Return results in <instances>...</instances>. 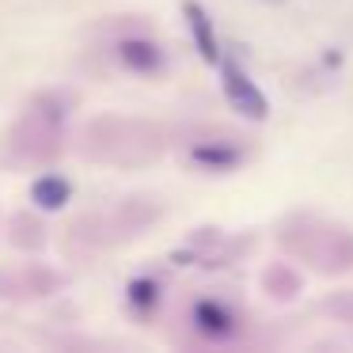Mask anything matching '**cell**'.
<instances>
[{"instance_id":"obj_1","label":"cell","mask_w":353,"mask_h":353,"mask_svg":"<svg viewBox=\"0 0 353 353\" xmlns=\"http://www.w3.org/2000/svg\"><path fill=\"white\" fill-rule=\"evenodd\" d=\"M61 137H65V99L42 95V99H34L31 107L23 110L16 133H8L12 160H19V163L50 160V156L61 148Z\"/></svg>"},{"instance_id":"obj_2","label":"cell","mask_w":353,"mask_h":353,"mask_svg":"<svg viewBox=\"0 0 353 353\" xmlns=\"http://www.w3.org/2000/svg\"><path fill=\"white\" fill-rule=\"evenodd\" d=\"M281 243L323 274L353 270V232L330 221H304V228H281Z\"/></svg>"},{"instance_id":"obj_3","label":"cell","mask_w":353,"mask_h":353,"mask_svg":"<svg viewBox=\"0 0 353 353\" xmlns=\"http://www.w3.org/2000/svg\"><path fill=\"white\" fill-rule=\"evenodd\" d=\"M216 69H221V88H224V99L232 103V110L243 114V118L262 122V118L270 114V99H266V92L247 77V69L239 65V57L236 54H224Z\"/></svg>"},{"instance_id":"obj_4","label":"cell","mask_w":353,"mask_h":353,"mask_svg":"<svg viewBox=\"0 0 353 353\" xmlns=\"http://www.w3.org/2000/svg\"><path fill=\"white\" fill-rule=\"evenodd\" d=\"M183 16H186V27H190V39H194V50L201 54V61L209 65H221V42H216V31H213V19L209 12L201 8L198 0H183Z\"/></svg>"},{"instance_id":"obj_5","label":"cell","mask_w":353,"mask_h":353,"mask_svg":"<svg viewBox=\"0 0 353 353\" xmlns=\"http://www.w3.org/2000/svg\"><path fill=\"white\" fill-rule=\"evenodd\" d=\"M57 277L54 274H42V270H23V274L12 277L8 270H0V296H12V289L27 292V296H46V289H54Z\"/></svg>"},{"instance_id":"obj_6","label":"cell","mask_w":353,"mask_h":353,"mask_svg":"<svg viewBox=\"0 0 353 353\" xmlns=\"http://www.w3.org/2000/svg\"><path fill=\"white\" fill-rule=\"evenodd\" d=\"M118 57H122L133 72H152V69H160V61H163L160 46L148 42V39H125L122 46H118Z\"/></svg>"},{"instance_id":"obj_7","label":"cell","mask_w":353,"mask_h":353,"mask_svg":"<svg viewBox=\"0 0 353 353\" xmlns=\"http://www.w3.org/2000/svg\"><path fill=\"white\" fill-rule=\"evenodd\" d=\"M194 323H198L205 334H213V338H228L232 330H236L232 312L224 304H213V300H201V304L194 307Z\"/></svg>"},{"instance_id":"obj_8","label":"cell","mask_w":353,"mask_h":353,"mask_svg":"<svg viewBox=\"0 0 353 353\" xmlns=\"http://www.w3.org/2000/svg\"><path fill=\"white\" fill-rule=\"evenodd\" d=\"M31 198L39 209H61L65 201L72 198V186H69V179H61V175H42V179H34Z\"/></svg>"},{"instance_id":"obj_9","label":"cell","mask_w":353,"mask_h":353,"mask_svg":"<svg viewBox=\"0 0 353 353\" xmlns=\"http://www.w3.org/2000/svg\"><path fill=\"white\" fill-rule=\"evenodd\" d=\"M194 160H198L201 168H209V171H228V168H236V163L243 160V152H239V148H232L228 141H224V145L194 148Z\"/></svg>"},{"instance_id":"obj_10","label":"cell","mask_w":353,"mask_h":353,"mask_svg":"<svg viewBox=\"0 0 353 353\" xmlns=\"http://www.w3.org/2000/svg\"><path fill=\"white\" fill-rule=\"evenodd\" d=\"M296 289H300V277L292 274L285 262H277V266H270V274H266V292L274 300H292L296 296Z\"/></svg>"},{"instance_id":"obj_11","label":"cell","mask_w":353,"mask_h":353,"mask_svg":"<svg viewBox=\"0 0 353 353\" xmlns=\"http://www.w3.org/2000/svg\"><path fill=\"white\" fill-rule=\"evenodd\" d=\"M156 292H160V289H156L152 277H141V281L130 285V300H133V304H141V307L156 304Z\"/></svg>"},{"instance_id":"obj_12","label":"cell","mask_w":353,"mask_h":353,"mask_svg":"<svg viewBox=\"0 0 353 353\" xmlns=\"http://www.w3.org/2000/svg\"><path fill=\"white\" fill-rule=\"evenodd\" d=\"M330 315H342V319H353V292H338L334 300H327Z\"/></svg>"},{"instance_id":"obj_13","label":"cell","mask_w":353,"mask_h":353,"mask_svg":"<svg viewBox=\"0 0 353 353\" xmlns=\"http://www.w3.org/2000/svg\"><path fill=\"white\" fill-rule=\"evenodd\" d=\"M266 4H281V0H266Z\"/></svg>"}]
</instances>
